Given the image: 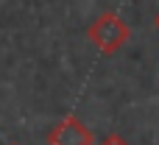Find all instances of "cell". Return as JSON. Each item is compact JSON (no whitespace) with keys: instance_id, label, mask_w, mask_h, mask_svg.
Returning a JSON list of instances; mask_svg holds the SVG:
<instances>
[{"instance_id":"cell-1","label":"cell","mask_w":159,"mask_h":145,"mask_svg":"<svg viewBox=\"0 0 159 145\" xmlns=\"http://www.w3.org/2000/svg\"><path fill=\"white\" fill-rule=\"evenodd\" d=\"M89 39H92V45L98 48V50H103V53H115V50H120L126 42H129V25H126V20H120L117 14H112V11H106V14H101L92 25H89Z\"/></svg>"},{"instance_id":"cell-5","label":"cell","mask_w":159,"mask_h":145,"mask_svg":"<svg viewBox=\"0 0 159 145\" xmlns=\"http://www.w3.org/2000/svg\"><path fill=\"white\" fill-rule=\"evenodd\" d=\"M11 145H14V143H11Z\"/></svg>"},{"instance_id":"cell-4","label":"cell","mask_w":159,"mask_h":145,"mask_svg":"<svg viewBox=\"0 0 159 145\" xmlns=\"http://www.w3.org/2000/svg\"><path fill=\"white\" fill-rule=\"evenodd\" d=\"M157 28H159V14H157Z\"/></svg>"},{"instance_id":"cell-3","label":"cell","mask_w":159,"mask_h":145,"mask_svg":"<svg viewBox=\"0 0 159 145\" xmlns=\"http://www.w3.org/2000/svg\"><path fill=\"white\" fill-rule=\"evenodd\" d=\"M98 145H129V143H126L123 137H117V134H109V137H103Z\"/></svg>"},{"instance_id":"cell-2","label":"cell","mask_w":159,"mask_h":145,"mask_svg":"<svg viewBox=\"0 0 159 145\" xmlns=\"http://www.w3.org/2000/svg\"><path fill=\"white\" fill-rule=\"evenodd\" d=\"M48 143L50 145H92L95 137H92V131H89L78 117H64V120L48 134Z\"/></svg>"}]
</instances>
